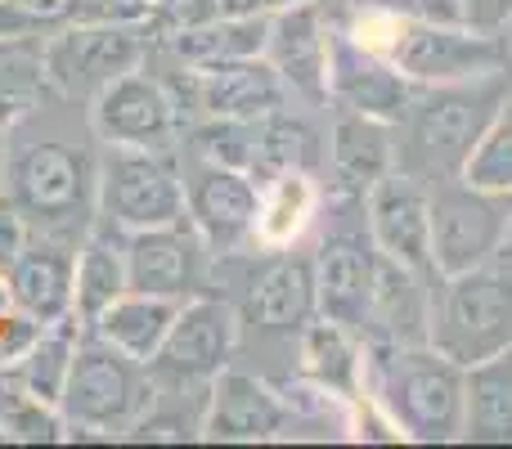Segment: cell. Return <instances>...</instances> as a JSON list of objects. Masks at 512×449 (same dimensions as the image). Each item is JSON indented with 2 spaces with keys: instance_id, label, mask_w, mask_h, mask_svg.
<instances>
[{
  "instance_id": "1",
  "label": "cell",
  "mask_w": 512,
  "mask_h": 449,
  "mask_svg": "<svg viewBox=\"0 0 512 449\" xmlns=\"http://www.w3.org/2000/svg\"><path fill=\"white\" fill-rule=\"evenodd\" d=\"M512 95V68L486 72L472 81L418 86L405 117L396 122V167L418 176L423 185L463 176L472 149L481 144L486 126Z\"/></svg>"
},
{
  "instance_id": "2",
  "label": "cell",
  "mask_w": 512,
  "mask_h": 449,
  "mask_svg": "<svg viewBox=\"0 0 512 449\" xmlns=\"http://www.w3.org/2000/svg\"><path fill=\"white\" fill-rule=\"evenodd\" d=\"M400 441H463V364L432 342H369V382Z\"/></svg>"
},
{
  "instance_id": "3",
  "label": "cell",
  "mask_w": 512,
  "mask_h": 449,
  "mask_svg": "<svg viewBox=\"0 0 512 449\" xmlns=\"http://www.w3.org/2000/svg\"><path fill=\"white\" fill-rule=\"evenodd\" d=\"M337 27L364 50L391 59L414 86H445V81H472L512 68L504 36L472 23H405L382 9L346 5Z\"/></svg>"
},
{
  "instance_id": "4",
  "label": "cell",
  "mask_w": 512,
  "mask_h": 449,
  "mask_svg": "<svg viewBox=\"0 0 512 449\" xmlns=\"http://www.w3.org/2000/svg\"><path fill=\"white\" fill-rule=\"evenodd\" d=\"M5 203L32 225V234L77 247L99 207V162L63 140L23 144L5 158Z\"/></svg>"
},
{
  "instance_id": "5",
  "label": "cell",
  "mask_w": 512,
  "mask_h": 449,
  "mask_svg": "<svg viewBox=\"0 0 512 449\" xmlns=\"http://www.w3.org/2000/svg\"><path fill=\"white\" fill-rule=\"evenodd\" d=\"M427 342L463 369L512 346V247L459 274H436Z\"/></svg>"
},
{
  "instance_id": "6",
  "label": "cell",
  "mask_w": 512,
  "mask_h": 449,
  "mask_svg": "<svg viewBox=\"0 0 512 449\" xmlns=\"http://www.w3.org/2000/svg\"><path fill=\"white\" fill-rule=\"evenodd\" d=\"M158 391H153V369L135 355L117 351L113 342H104L99 333L77 337V351L68 364V382L59 396V418L72 432H95L113 436L140 423L153 409Z\"/></svg>"
},
{
  "instance_id": "7",
  "label": "cell",
  "mask_w": 512,
  "mask_h": 449,
  "mask_svg": "<svg viewBox=\"0 0 512 449\" xmlns=\"http://www.w3.org/2000/svg\"><path fill=\"white\" fill-rule=\"evenodd\" d=\"M99 216L122 234L185 221V176L158 149L104 144V153H99Z\"/></svg>"
},
{
  "instance_id": "8",
  "label": "cell",
  "mask_w": 512,
  "mask_h": 449,
  "mask_svg": "<svg viewBox=\"0 0 512 449\" xmlns=\"http://www.w3.org/2000/svg\"><path fill=\"white\" fill-rule=\"evenodd\" d=\"M144 63L140 18H95V23H68L41 45L45 86L63 99H95L113 77Z\"/></svg>"
},
{
  "instance_id": "9",
  "label": "cell",
  "mask_w": 512,
  "mask_h": 449,
  "mask_svg": "<svg viewBox=\"0 0 512 449\" xmlns=\"http://www.w3.org/2000/svg\"><path fill=\"white\" fill-rule=\"evenodd\" d=\"M167 90L180 108V126L256 122V117L279 113V108L292 104L288 86H283L279 72L265 63V54L230 59V63H207V68H185V63H180V77L167 81Z\"/></svg>"
},
{
  "instance_id": "10",
  "label": "cell",
  "mask_w": 512,
  "mask_h": 449,
  "mask_svg": "<svg viewBox=\"0 0 512 449\" xmlns=\"http://www.w3.org/2000/svg\"><path fill=\"white\" fill-rule=\"evenodd\" d=\"M432 189V265L459 274L490 261L512 238V198L477 189L472 180H436Z\"/></svg>"
},
{
  "instance_id": "11",
  "label": "cell",
  "mask_w": 512,
  "mask_h": 449,
  "mask_svg": "<svg viewBox=\"0 0 512 449\" xmlns=\"http://www.w3.org/2000/svg\"><path fill=\"white\" fill-rule=\"evenodd\" d=\"M90 126H95L99 144H126V149H158V153H171V144L185 131L167 81L153 77L144 63L113 77L90 99Z\"/></svg>"
},
{
  "instance_id": "12",
  "label": "cell",
  "mask_w": 512,
  "mask_h": 449,
  "mask_svg": "<svg viewBox=\"0 0 512 449\" xmlns=\"http://www.w3.org/2000/svg\"><path fill=\"white\" fill-rule=\"evenodd\" d=\"M328 59H333V18L319 0H283L270 9L265 63L279 72L292 99L328 104Z\"/></svg>"
},
{
  "instance_id": "13",
  "label": "cell",
  "mask_w": 512,
  "mask_h": 449,
  "mask_svg": "<svg viewBox=\"0 0 512 449\" xmlns=\"http://www.w3.org/2000/svg\"><path fill=\"white\" fill-rule=\"evenodd\" d=\"M364 225L369 238L387 261L423 274L436 283L432 265V189L409 171H387L378 185L364 194Z\"/></svg>"
},
{
  "instance_id": "14",
  "label": "cell",
  "mask_w": 512,
  "mask_h": 449,
  "mask_svg": "<svg viewBox=\"0 0 512 449\" xmlns=\"http://www.w3.org/2000/svg\"><path fill=\"white\" fill-rule=\"evenodd\" d=\"M239 351V310L221 297H189L180 301L171 319L167 342L158 346L149 369L167 382H212L221 369H230Z\"/></svg>"
},
{
  "instance_id": "15",
  "label": "cell",
  "mask_w": 512,
  "mask_h": 449,
  "mask_svg": "<svg viewBox=\"0 0 512 449\" xmlns=\"http://www.w3.org/2000/svg\"><path fill=\"white\" fill-rule=\"evenodd\" d=\"M315 292H319V315L337 319V324L355 328L369 337L373 319V283H378V247L369 238V225H337L319 238L315 256Z\"/></svg>"
},
{
  "instance_id": "16",
  "label": "cell",
  "mask_w": 512,
  "mask_h": 449,
  "mask_svg": "<svg viewBox=\"0 0 512 449\" xmlns=\"http://www.w3.org/2000/svg\"><path fill=\"white\" fill-rule=\"evenodd\" d=\"M256 203L261 185L243 167L198 158V167L185 176V216L216 256L256 243Z\"/></svg>"
},
{
  "instance_id": "17",
  "label": "cell",
  "mask_w": 512,
  "mask_h": 449,
  "mask_svg": "<svg viewBox=\"0 0 512 449\" xmlns=\"http://www.w3.org/2000/svg\"><path fill=\"white\" fill-rule=\"evenodd\" d=\"M414 81L391 59L364 50L360 41L333 23V59H328V104L346 113H369L382 122H400L414 99Z\"/></svg>"
},
{
  "instance_id": "18",
  "label": "cell",
  "mask_w": 512,
  "mask_h": 449,
  "mask_svg": "<svg viewBox=\"0 0 512 449\" xmlns=\"http://www.w3.org/2000/svg\"><path fill=\"white\" fill-rule=\"evenodd\" d=\"M203 256L207 243L189 225V216L176 225L135 229V234H126V288L189 301L203 283Z\"/></svg>"
},
{
  "instance_id": "19",
  "label": "cell",
  "mask_w": 512,
  "mask_h": 449,
  "mask_svg": "<svg viewBox=\"0 0 512 449\" xmlns=\"http://www.w3.org/2000/svg\"><path fill=\"white\" fill-rule=\"evenodd\" d=\"M203 436L207 441H288V405L279 387L221 369L203 400Z\"/></svg>"
},
{
  "instance_id": "20",
  "label": "cell",
  "mask_w": 512,
  "mask_h": 449,
  "mask_svg": "<svg viewBox=\"0 0 512 449\" xmlns=\"http://www.w3.org/2000/svg\"><path fill=\"white\" fill-rule=\"evenodd\" d=\"M324 162H328L337 198H360L364 203V194L387 171H396V122L337 108L324 140Z\"/></svg>"
},
{
  "instance_id": "21",
  "label": "cell",
  "mask_w": 512,
  "mask_h": 449,
  "mask_svg": "<svg viewBox=\"0 0 512 449\" xmlns=\"http://www.w3.org/2000/svg\"><path fill=\"white\" fill-rule=\"evenodd\" d=\"M72 261L77 247L59 238L32 234V243L9 265V301L36 328H54L72 319Z\"/></svg>"
},
{
  "instance_id": "22",
  "label": "cell",
  "mask_w": 512,
  "mask_h": 449,
  "mask_svg": "<svg viewBox=\"0 0 512 449\" xmlns=\"http://www.w3.org/2000/svg\"><path fill=\"white\" fill-rule=\"evenodd\" d=\"M243 315H248V324L265 328V333H301L319 315L310 256H274L261 274H252L248 297H243Z\"/></svg>"
},
{
  "instance_id": "23",
  "label": "cell",
  "mask_w": 512,
  "mask_h": 449,
  "mask_svg": "<svg viewBox=\"0 0 512 449\" xmlns=\"http://www.w3.org/2000/svg\"><path fill=\"white\" fill-rule=\"evenodd\" d=\"M297 360H301V378L315 382V387H328L346 400L364 396V382H369V337L355 333V328L337 324L328 315H315L297 333Z\"/></svg>"
},
{
  "instance_id": "24",
  "label": "cell",
  "mask_w": 512,
  "mask_h": 449,
  "mask_svg": "<svg viewBox=\"0 0 512 449\" xmlns=\"http://www.w3.org/2000/svg\"><path fill=\"white\" fill-rule=\"evenodd\" d=\"M463 441L512 445V346L463 369Z\"/></svg>"
},
{
  "instance_id": "25",
  "label": "cell",
  "mask_w": 512,
  "mask_h": 449,
  "mask_svg": "<svg viewBox=\"0 0 512 449\" xmlns=\"http://www.w3.org/2000/svg\"><path fill=\"white\" fill-rule=\"evenodd\" d=\"M265 27H270V14L207 18V23L158 27V32L176 63H185V68H207V63H230V59L265 54Z\"/></svg>"
},
{
  "instance_id": "26",
  "label": "cell",
  "mask_w": 512,
  "mask_h": 449,
  "mask_svg": "<svg viewBox=\"0 0 512 449\" xmlns=\"http://www.w3.org/2000/svg\"><path fill=\"white\" fill-rule=\"evenodd\" d=\"M324 167V140L306 117L288 113H265L252 122V153H248V176L256 185L283 176V171H315Z\"/></svg>"
},
{
  "instance_id": "27",
  "label": "cell",
  "mask_w": 512,
  "mask_h": 449,
  "mask_svg": "<svg viewBox=\"0 0 512 449\" xmlns=\"http://www.w3.org/2000/svg\"><path fill=\"white\" fill-rule=\"evenodd\" d=\"M176 310H180V301H171V297H153V292L126 288L122 297L90 324V333H99L104 342H113L117 351L135 355V360L153 364L158 346L167 342V333H171Z\"/></svg>"
},
{
  "instance_id": "28",
  "label": "cell",
  "mask_w": 512,
  "mask_h": 449,
  "mask_svg": "<svg viewBox=\"0 0 512 449\" xmlns=\"http://www.w3.org/2000/svg\"><path fill=\"white\" fill-rule=\"evenodd\" d=\"M319 212V185L310 171H283V176L265 180L261 203H256V247L265 252H283L310 229Z\"/></svg>"
},
{
  "instance_id": "29",
  "label": "cell",
  "mask_w": 512,
  "mask_h": 449,
  "mask_svg": "<svg viewBox=\"0 0 512 449\" xmlns=\"http://www.w3.org/2000/svg\"><path fill=\"white\" fill-rule=\"evenodd\" d=\"M126 292V238L113 243L108 234H86L72 261V319L90 328L117 297Z\"/></svg>"
},
{
  "instance_id": "30",
  "label": "cell",
  "mask_w": 512,
  "mask_h": 449,
  "mask_svg": "<svg viewBox=\"0 0 512 449\" xmlns=\"http://www.w3.org/2000/svg\"><path fill=\"white\" fill-rule=\"evenodd\" d=\"M68 324H72V319H68ZM68 324L41 328V333L27 342V351L18 355L14 364H9V378H14L32 400H41V405H54V409H59L63 382H68L72 351H77V337H72Z\"/></svg>"
},
{
  "instance_id": "31",
  "label": "cell",
  "mask_w": 512,
  "mask_h": 449,
  "mask_svg": "<svg viewBox=\"0 0 512 449\" xmlns=\"http://www.w3.org/2000/svg\"><path fill=\"white\" fill-rule=\"evenodd\" d=\"M463 180H472L477 189H490V194L512 198V95L495 113V122L486 126L481 144L472 149L468 167H463Z\"/></svg>"
},
{
  "instance_id": "32",
  "label": "cell",
  "mask_w": 512,
  "mask_h": 449,
  "mask_svg": "<svg viewBox=\"0 0 512 449\" xmlns=\"http://www.w3.org/2000/svg\"><path fill=\"white\" fill-rule=\"evenodd\" d=\"M346 5L382 9V14H396L405 23H463L459 0H346Z\"/></svg>"
},
{
  "instance_id": "33",
  "label": "cell",
  "mask_w": 512,
  "mask_h": 449,
  "mask_svg": "<svg viewBox=\"0 0 512 449\" xmlns=\"http://www.w3.org/2000/svg\"><path fill=\"white\" fill-rule=\"evenodd\" d=\"M32 243V225L0 198V274H9V265L18 261V252Z\"/></svg>"
},
{
  "instance_id": "34",
  "label": "cell",
  "mask_w": 512,
  "mask_h": 449,
  "mask_svg": "<svg viewBox=\"0 0 512 449\" xmlns=\"http://www.w3.org/2000/svg\"><path fill=\"white\" fill-rule=\"evenodd\" d=\"M463 5V23L486 27V32H504L512 23V0H459Z\"/></svg>"
},
{
  "instance_id": "35",
  "label": "cell",
  "mask_w": 512,
  "mask_h": 449,
  "mask_svg": "<svg viewBox=\"0 0 512 449\" xmlns=\"http://www.w3.org/2000/svg\"><path fill=\"white\" fill-rule=\"evenodd\" d=\"M9 310H14V301H9V279L0 274V315H9Z\"/></svg>"
},
{
  "instance_id": "36",
  "label": "cell",
  "mask_w": 512,
  "mask_h": 449,
  "mask_svg": "<svg viewBox=\"0 0 512 449\" xmlns=\"http://www.w3.org/2000/svg\"><path fill=\"white\" fill-rule=\"evenodd\" d=\"M0 198H5V162H0Z\"/></svg>"
},
{
  "instance_id": "37",
  "label": "cell",
  "mask_w": 512,
  "mask_h": 449,
  "mask_svg": "<svg viewBox=\"0 0 512 449\" xmlns=\"http://www.w3.org/2000/svg\"><path fill=\"white\" fill-rule=\"evenodd\" d=\"M0 135H5V126H0Z\"/></svg>"
}]
</instances>
